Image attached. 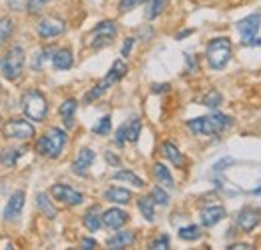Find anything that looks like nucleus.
I'll use <instances>...</instances> for the list:
<instances>
[{
	"mask_svg": "<svg viewBox=\"0 0 261 250\" xmlns=\"http://www.w3.org/2000/svg\"><path fill=\"white\" fill-rule=\"evenodd\" d=\"M233 56V44L227 36H217L209 40L205 48V60L211 70H223Z\"/></svg>",
	"mask_w": 261,
	"mask_h": 250,
	"instance_id": "f257e3e1",
	"label": "nucleus"
},
{
	"mask_svg": "<svg viewBox=\"0 0 261 250\" xmlns=\"http://www.w3.org/2000/svg\"><path fill=\"white\" fill-rule=\"evenodd\" d=\"M66 140H68V136L65 130L53 126L40 136V140L36 142V150H38V154L46 158H59L65 150Z\"/></svg>",
	"mask_w": 261,
	"mask_h": 250,
	"instance_id": "f03ea898",
	"label": "nucleus"
},
{
	"mask_svg": "<svg viewBox=\"0 0 261 250\" xmlns=\"http://www.w3.org/2000/svg\"><path fill=\"white\" fill-rule=\"evenodd\" d=\"M20 106H22V112L29 120H34V122H42L48 114V102H46V96L36 90V88H31L22 94L20 98Z\"/></svg>",
	"mask_w": 261,
	"mask_h": 250,
	"instance_id": "7ed1b4c3",
	"label": "nucleus"
},
{
	"mask_svg": "<svg viewBox=\"0 0 261 250\" xmlns=\"http://www.w3.org/2000/svg\"><path fill=\"white\" fill-rule=\"evenodd\" d=\"M24 70V50L20 46H14L8 50V54L2 60V74L6 80H18Z\"/></svg>",
	"mask_w": 261,
	"mask_h": 250,
	"instance_id": "20e7f679",
	"label": "nucleus"
},
{
	"mask_svg": "<svg viewBox=\"0 0 261 250\" xmlns=\"http://www.w3.org/2000/svg\"><path fill=\"white\" fill-rule=\"evenodd\" d=\"M115 36H117V24H115L113 20H102V22H98L97 26L91 30V34L87 36V44H89L91 48L98 50V48L111 44Z\"/></svg>",
	"mask_w": 261,
	"mask_h": 250,
	"instance_id": "39448f33",
	"label": "nucleus"
},
{
	"mask_svg": "<svg viewBox=\"0 0 261 250\" xmlns=\"http://www.w3.org/2000/svg\"><path fill=\"white\" fill-rule=\"evenodd\" d=\"M4 136L12 140H31L34 136V126L24 118H12L4 124Z\"/></svg>",
	"mask_w": 261,
	"mask_h": 250,
	"instance_id": "423d86ee",
	"label": "nucleus"
},
{
	"mask_svg": "<svg viewBox=\"0 0 261 250\" xmlns=\"http://www.w3.org/2000/svg\"><path fill=\"white\" fill-rule=\"evenodd\" d=\"M65 30H66V24H65V20H61V18H50V16H46V18H40L38 24H36L38 36L44 38V40L63 36Z\"/></svg>",
	"mask_w": 261,
	"mask_h": 250,
	"instance_id": "0eeeda50",
	"label": "nucleus"
},
{
	"mask_svg": "<svg viewBox=\"0 0 261 250\" xmlns=\"http://www.w3.org/2000/svg\"><path fill=\"white\" fill-rule=\"evenodd\" d=\"M50 194H53L59 202L66 204V206H79V204H83V200H85L83 192L74 190V188L68 186V184H55V186L50 188Z\"/></svg>",
	"mask_w": 261,
	"mask_h": 250,
	"instance_id": "6e6552de",
	"label": "nucleus"
},
{
	"mask_svg": "<svg viewBox=\"0 0 261 250\" xmlns=\"http://www.w3.org/2000/svg\"><path fill=\"white\" fill-rule=\"evenodd\" d=\"M235 222H237L239 230L251 232V230H255L261 224V210L255 208V206H245V208H241V210L237 212Z\"/></svg>",
	"mask_w": 261,
	"mask_h": 250,
	"instance_id": "1a4fd4ad",
	"label": "nucleus"
},
{
	"mask_svg": "<svg viewBox=\"0 0 261 250\" xmlns=\"http://www.w3.org/2000/svg\"><path fill=\"white\" fill-rule=\"evenodd\" d=\"M100 220H102V226L109 228V230H119L123 228L127 222H129V212L123 210V208H107L105 212H100Z\"/></svg>",
	"mask_w": 261,
	"mask_h": 250,
	"instance_id": "9d476101",
	"label": "nucleus"
},
{
	"mask_svg": "<svg viewBox=\"0 0 261 250\" xmlns=\"http://www.w3.org/2000/svg\"><path fill=\"white\" fill-rule=\"evenodd\" d=\"M93 162H95V150H91V148H81L76 158H74L72 164H70V170H72L76 176H87V174H89V168L93 166Z\"/></svg>",
	"mask_w": 261,
	"mask_h": 250,
	"instance_id": "9b49d317",
	"label": "nucleus"
},
{
	"mask_svg": "<svg viewBox=\"0 0 261 250\" xmlns=\"http://www.w3.org/2000/svg\"><path fill=\"white\" fill-rule=\"evenodd\" d=\"M24 202H27V194H24V190H16V192H12V196L8 198L6 208H4V220L18 218L20 212H22V208H24Z\"/></svg>",
	"mask_w": 261,
	"mask_h": 250,
	"instance_id": "f8f14e48",
	"label": "nucleus"
},
{
	"mask_svg": "<svg viewBox=\"0 0 261 250\" xmlns=\"http://www.w3.org/2000/svg\"><path fill=\"white\" fill-rule=\"evenodd\" d=\"M261 28V12H253L245 18H241L237 22V30L241 34V38H251V36H257V32Z\"/></svg>",
	"mask_w": 261,
	"mask_h": 250,
	"instance_id": "ddd939ff",
	"label": "nucleus"
},
{
	"mask_svg": "<svg viewBox=\"0 0 261 250\" xmlns=\"http://www.w3.org/2000/svg\"><path fill=\"white\" fill-rule=\"evenodd\" d=\"M187 128H189L193 134H197V136H215V134H219L215 124H213V120H211V116L193 118V120L187 122Z\"/></svg>",
	"mask_w": 261,
	"mask_h": 250,
	"instance_id": "4468645a",
	"label": "nucleus"
},
{
	"mask_svg": "<svg viewBox=\"0 0 261 250\" xmlns=\"http://www.w3.org/2000/svg\"><path fill=\"white\" fill-rule=\"evenodd\" d=\"M225 216H227V210H225L223 206H207V208H203V210L199 212V220H201V224H203L205 228L215 226L217 222H221Z\"/></svg>",
	"mask_w": 261,
	"mask_h": 250,
	"instance_id": "2eb2a0df",
	"label": "nucleus"
},
{
	"mask_svg": "<svg viewBox=\"0 0 261 250\" xmlns=\"http://www.w3.org/2000/svg\"><path fill=\"white\" fill-rule=\"evenodd\" d=\"M53 66L55 70H68L72 68L74 64V54L70 48H59V50H53Z\"/></svg>",
	"mask_w": 261,
	"mask_h": 250,
	"instance_id": "dca6fc26",
	"label": "nucleus"
},
{
	"mask_svg": "<svg viewBox=\"0 0 261 250\" xmlns=\"http://www.w3.org/2000/svg\"><path fill=\"white\" fill-rule=\"evenodd\" d=\"M102 196H105V200H109V202H113V204H129L130 200H133L130 190H127V188H121V186L107 188Z\"/></svg>",
	"mask_w": 261,
	"mask_h": 250,
	"instance_id": "f3484780",
	"label": "nucleus"
},
{
	"mask_svg": "<svg viewBox=\"0 0 261 250\" xmlns=\"http://www.w3.org/2000/svg\"><path fill=\"white\" fill-rule=\"evenodd\" d=\"M135 232L133 230H121V232H115L109 240H107V246L109 248H127L135 242Z\"/></svg>",
	"mask_w": 261,
	"mask_h": 250,
	"instance_id": "a211bd4d",
	"label": "nucleus"
},
{
	"mask_svg": "<svg viewBox=\"0 0 261 250\" xmlns=\"http://www.w3.org/2000/svg\"><path fill=\"white\" fill-rule=\"evenodd\" d=\"M127 72H129V66H127V63H125L123 58H119V60H115V63H113L111 70L107 72V76H105L102 80H105L109 86H113V84H117V82H119V80H121V78H123Z\"/></svg>",
	"mask_w": 261,
	"mask_h": 250,
	"instance_id": "6ab92c4d",
	"label": "nucleus"
},
{
	"mask_svg": "<svg viewBox=\"0 0 261 250\" xmlns=\"http://www.w3.org/2000/svg\"><path fill=\"white\" fill-rule=\"evenodd\" d=\"M161 152H163V157L167 158L175 168H183V166H185V157H183V152H181L173 142H163Z\"/></svg>",
	"mask_w": 261,
	"mask_h": 250,
	"instance_id": "aec40b11",
	"label": "nucleus"
},
{
	"mask_svg": "<svg viewBox=\"0 0 261 250\" xmlns=\"http://www.w3.org/2000/svg\"><path fill=\"white\" fill-rule=\"evenodd\" d=\"M76 108H79V102H76L74 98H66L65 102L61 104L59 112H61V116H63V120H65L66 128H70V126L74 124V112H76Z\"/></svg>",
	"mask_w": 261,
	"mask_h": 250,
	"instance_id": "412c9836",
	"label": "nucleus"
},
{
	"mask_svg": "<svg viewBox=\"0 0 261 250\" xmlns=\"http://www.w3.org/2000/svg\"><path fill=\"white\" fill-rule=\"evenodd\" d=\"M153 174H155V178H157V182L161 184L163 188H175V180H173V176H171V172H169V168L161 164V162H157L155 166H153Z\"/></svg>",
	"mask_w": 261,
	"mask_h": 250,
	"instance_id": "4be33fe9",
	"label": "nucleus"
},
{
	"mask_svg": "<svg viewBox=\"0 0 261 250\" xmlns=\"http://www.w3.org/2000/svg\"><path fill=\"white\" fill-rule=\"evenodd\" d=\"M36 206H38V210H40L46 218H57V208H55V204H53V200L48 198L46 192L36 194Z\"/></svg>",
	"mask_w": 261,
	"mask_h": 250,
	"instance_id": "5701e85b",
	"label": "nucleus"
},
{
	"mask_svg": "<svg viewBox=\"0 0 261 250\" xmlns=\"http://www.w3.org/2000/svg\"><path fill=\"white\" fill-rule=\"evenodd\" d=\"M83 224L89 228V232H97L98 228L102 226V220H100V210H98V206H91V208L85 212V216H83Z\"/></svg>",
	"mask_w": 261,
	"mask_h": 250,
	"instance_id": "b1692460",
	"label": "nucleus"
},
{
	"mask_svg": "<svg viewBox=\"0 0 261 250\" xmlns=\"http://www.w3.org/2000/svg\"><path fill=\"white\" fill-rule=\"evenodd\" d=\"M113 180H121V182H127V184H130V186L135 188H143L145 186V180L141 178V176H137L133 170H117L115 174H113Z\"/></svg>",
	"mask_w": 261,
	"mask_h": 250,
	"instance_id": "393cba45",
	"label": "nucleus"
},
{
	"mask_svg": "<svg viewBox=\"0 0 261 250\" xmlns=\"http://www.w3.org/2000/svg\"><path fill=\"white\" fill-rule=\"evenodd\" d=\"M137 206H139L143 218L147 220V222H155V202H153L151 196H141Z\"/></svg>",
	"mask_w": 261,
	"mask_h": 250,
	"instance_id": "a878e982",
	"label": "nucleus"
},
{
	"mask_svg": "<svg viewBox=\"0 0 261 250\" xmlns=\"http://www.w3.org/2000/svg\"><path fill=\"white\" fill-rule=\"evenodd\" d=\"M201 228L197 226V224H187V226H181L179 228V238L181 240H185V242H195L201 238Z\"/></svg>",
	"mask_w": 261,
	"mask_h": 250,
	"instance_id": "bb28decb",
	"label": "nucleus"
},
{
	"mask_svg": "<svg viewBox=\"0 0 261 250\" xmlns=\"http://www.w3.org/2000/svg\"><path fill=\"white\" fill-rule=\"evenodd\" d=\"M20 154H22V150H18V148H4V150L0 152V162H2L4 166L12 168V166H16Z\"/></svg>",
	"mask_w": 261,
	"mask_h": 250,
	"instance_id": "cd10ccee",
	"label": "nucleus"
},
{
	"mask_svg": "<svg viewBox=\"0 0 261 250\" xmlns=\"http://www.w3.org/2000/svg\"><path fill=\"white\" fill-rule=\"evenodd\" d=\"M167 4H169V0H149V8H147V18L149 20H155L159 14H163L165 8H167Z\"/></svg>",
	"mask_w": 261,
	"mask_h": 250,
	"instance_id": "c85d7f7f",
	"label": "nucleus"
},
{
	"mask_svg": "<svg viewBox=\"0 0 261 250\" xmlns=\"http://www.w3.org/2000/svg\"><path fill=\"white\" fill-rule=\"evenodd\" d=\"M211 120H213V124L217 128V132H223V130H227L229 126L233 124V118L227 116V114H223V112H213Z\"/></svg>",
	"mask_w": 261,
	"mask_h": 250,
	"instance_id": "c756f323",
	"label": "nucleus"
},
{
	"mask_svg": "<svg viewBox=\"0 0 261 250\" xmlns=\"http://www.w3.org/2000/svg\"><path fill=\"white\" fill-rule=\"evenodd\" d=\"M109 88H111V86H109V84H107L105 80H100V82H98L97 86H93V88H91L89 92L85 94V102L89 104V102H93V100H97V98H100V96H102V94L107 92Z\"/></svg>",
	"mask_w": 261,
	"mask_h": 250,
	"instance_id": "7c9ffc66",
	"label": "nucleus"
},
{
	"mask_svg": "<svg viewBox=\"0 0 261 250\" xmlns=\"http://www.w3.org/2000/svg\"><path fill=\"white\" fill-rule=\"evenodd\" d=\"M203 106H207V108H217L221 102H223V96L219 90H209V92L203 96Z\"/></svg>",
	"mask_w": 261,
	"mask_h": 250,
	"instance_id": "2f4dec72",
	"label": "nucleus"
},
{
	"mask_svg": "<svg viewBox=\"0 0 261 250\" xmlns=\"http://www.w3.org/2000/svg\"><path fill=\"white\" fill-rule=\"evenodd\" d=\"M151 198H153L155 206H167L169 204V194H167V190L163 186H153Z\"/></svg>",
	"mask_w": 261,
	"mask_h": 250,
	"instance_id": "473e14b6",
	"label": "nucleus"
},
{
	"mask_svg": "<svg viewBox=\"0 0 261 250\" xmlns=\"http://www.w3.org/2000/svg\"><path fill=\"white\" fill-rule=\"evenodd\" d=\"M141 120L139 118H133L130 122H127V142H137L139 140V134H141Z\"/></svg>",
	"mask_w": 261,
	"mask_h": 250,
	"instance_id": "72a5a7b5",
	"label": "nucleus"
},
{
	"mask_svg": "<svg viewBox=\"0 0 261 250\" xmlns=\"http://www.w3.org/2000/svg\"><path fill=\"white\" fill-rule=\"evenodd\" d=\"M12 30H14L12 18H0V44L12 36Z\"/></svg>",
	"mask_w": 261,
	"mask_h": 250,
	"instance_id": "f704fd0d",
	"label": "nucleus"
},
{
	"mask_svg": "<svg viewBox=\"0 0 261 250\" xmlns=\"http://www.w3.org/2000/svg\"><path fill=\"white\" fill-rule=\"evenodd\" d=\"M111 126H113V122H111V116L107 114V116H102L97 124L93 126V132H95V134H98V136H107V134H111Z\"/></svg>",
	"mask_w": 261,
	"mask_h": 250,
	"instance_id": "c9c22d12",
	"label": "nucleus"
},
{
	"mask_svg": "<svg viewBox=\"0 0 261 250\" xmlns=\"http://www.w3.org/2000/svg\"><path fill=\"white\" fill-rule=\"evenodd\" d=\"M169 246H171V238H169V234L157 236V238L151 240V244H149V248H155V250H167Z\"/></svg>",
	"mask_w": 261,
	"mask_h": 250,
	"instance_id": "e433bc0d",
	"label": "nucleus"
},
{
	"mask_svg": "<svg viewBox=\"0 0 261 250\" xmlns=\"http://www.w3.org/2000/svg\"><path fill=\"white\" fill-rule=\"evenodd\" d=\"M149 0H121L119 2V12H130L133 8H137L139 4H145Z\"/></svg>",
	"mask_w": 261,
	"mask_h": 250,
	"instance_id": "4c0bfd02",
	"label": "nucleus"
},
{
	"mask_svg": "<svg viewBox=\"0 0 261 250\" xmlns=\"http://www.w3.org/2000/svg\"><path fill=\"white\" fill-rule=\"evenodd\" d=\"M233 162H235V160H233L231 157L221 158L219 162H215V164H213V172H215V174H219V172H225V170H227V166H231Z\"/></svg>",
	"mask_w": 261,
	"mask_h": 250,
	"instance_id": "58836bf2",
	"label": "nucleus"
},
{
	"mask_svg": "<svg viewBox=\"0 0 261 250\" xmlns=\"http://www.w3.org/2000/svg\"><path fill=\"white\" fill-rule=\"evenodd\" d=\"M115 142H117L119 146H125V142H127V122L117 130V134H115Z\"/></svg>",
	"mask_w": 261,
	"mask_h": 250,
	"instance_id": "ea45409f",
	"label": "nucleus"
},
{
	"mask_svg": "<svg viewBox=\"0 0 261 250\" xmlns=\"http://www.w3.org/2000/svg\"><path fill=\"white\" fill-rule=\"evenodd\" d=\"M48 52H53V50H40V52H36V58H34V63H33V70L42 68V64L46 60V54H48Z\"/></svg>",
	"mask_w": 261,
	"mask_h": 250,
	"instance_id": "a19ab883",
	"label": "nucleus"
},
{
	"mask_svg": "<svg viewBox=\"0 0 261 250\" xmlns=\"http://www.w3.org/2000/svg\"><path fill=\"white\" fill-rule=\"evenodd\" d=\"M48 0H29V12H40L42 10V6L46 4Z\"/></svg>",
	"mask_w": 261,
	"mask_h": 250,
	"instance_id": "79ce46f5",
	"label": "nucleus"
},
{
	"mask_svg": "<svg viewBox=\"0 0 261 250\" xmlns=\"http://www.w3.org/2000/svg\"><path fill=\"white\" fill-rule=\"evenodd\" d=\"M133 44H135V38H127V40H125V44H123V48H121V56H129L130 50H133Z\"/></svg>",
	"mask_w": 261,
	"mask_h": 250,
	"instance_id": "37998d69",
	"label": "nucleus"
},
{
	"mask_svg": "<svg viewBox=\"0 0 261 250\" xmlns=\"http://www.w3.org/2000/svg\"><path fill=\"white\" fill-rule=\"evenodd\" d=\"M185 60H187V70L189 72H195L197 70V58L193 56V54H187L185 56Z\"/></svg>",
	"mask_w": 261,
	"mask_h": 250,
	"instance_id": "c03bdc74",
	"label": "nucleus"
},
{
	"mask_svg": "<svg viewBox=\"0 0 261 250\" xmlns=\"http://www.w3.org/2000/svg\"><path fill=\"white\" fill-rule=\"evenodd\" d=\"M243 46H261V38H259V36L243 38Z\"/></svg>",
	"mask_w": 261,
	"mask_h": 250,
	"instance_id": "a18cd8bd",
	"label": "nucleus"
},
{
	"mask_svg": "<svg viewBox=\"0 0 261 250\" xmlns=\"http://www.w3.org/2000/svg\"><path fill=\"white\" fill-rule=\"evenodd\" d=\"M81 248H97V240L95 238H83L81 240Z\"/></svg>",
	"mask_w": 261,
	"mask_h": 250,
	"instance_id": "49530a36",
	"label": "nucleus"
},
{
	"mask_svg": "<svg viewBox=\"0 0 261 250\" xmlns=\"http://www.w3.org/2000/svg\"><path fill=\"white\" fill-rule=\"evenodd\" d=\"M253 248V244H247V242H237V244H229V250H249Z\"/></svg>",
	"mask_w": 261,
	"mask_h": 250,
	"instance_id": "de8ad7c7",
	"label": "nucleus"
},
{
	"mask_svg": "<svg viewBox=\"0 0 261 250\" xmlns=\"http://www.w3.org/2000/svg\"><path fill=\"white\" fill-rule=\"evenodd\" d=\"M105 158H107V162H109V164H113V166H117V164L121 162V160L115 157V154H113L111 150H107V152H105Z\"/></svg>",
	"mask_w": 261,
	"mask_h": 250,
	"instance_id": "09e8293b",
	"label": "nucleus"
},
{
	"mask_svg": "<svg viewBox=\"0 0 261 250\" xmlns=\"http://www.w3.org/2000/svg\"><path fill=\"white\" fill-rule=\"evenodd\" d=\"M169 90V84H153V92L155 94H161Z\"/></svg>",
	"mask_w": 261,
	"mask_h": 250,
	"instance_id": "8fccbe9b",
	"label": "nucleus"
},
{
	"mask_svg": "<svg viewBox=\"0 0 261 250\" xmlns=\"http://www.w3.org/2000/svg\"><path fill=\"white\" fill-rule=\"evenodd\" d=\"M189 34H193V28H187V30H181V32H179V34H177V36H175V38H177V40H183V38H185V36H189Z\"/></svg>",
	"mask_w": 261,
	"mask_h": 250,
	"instance_id": "3c124183",
	"label": "nucleus"
}]
</instances>
